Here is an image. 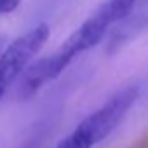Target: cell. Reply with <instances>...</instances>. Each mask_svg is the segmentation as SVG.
Masks as SVG:
<instances>
[{"instance_id": "cell-4", "label": "cell", "mask_w": 148, "mask_h": 148, "mask_svg": "<svg viewBox=\"0 0 148 148\" xmlns=\"http://www.w3.org/2000/svg\"><path fill=\"white\" fill-rule=\"evenodd\" d=\"M21 0H0V14H9L18 9Z\"/></svg>"}, {"instance_id": "cell-5", "label": "cell", "mask_w": 148, "mask_h": 148, "mask_svg": "<svg viewBox=\"0 0 148 148\" xmlns=\"http://www.w3.org/2000/svg\"><path fill=\"white\" fill-rule=\"evenodd\" d=\"M56 148H75V146L71 145V141H70V139H68V136H66L64 139H61V141L58 143V146H56Z\"/></svg>"}, {"instance_id": "cell-3", "label": "cell", "mask_w": 148, "mask_h": 148, "mask_svg": "<svg viewBox=\"0 0 148 148\" xmlns=\"http://www.w3.org/2000/svg\"><path fill=\"white\" fill-rule=\"evenodd\" d=\"M136 2L138 0H108V2L103 4V9H105L108 19L113 25V23H119V21L125 19L131 14V11L134 9Z\"/></svg>"}, {"instance_id": "cell-1", "label": "cell", "mask_w": 148, "mask_h": 148, "mask_svg": "<svg viewBox=\"0 0 148 148\" xmlns=\"http://www.w3.org/2000/svg\"><path fill=\"white\" fill-rule=\"evenodd\" d=\"M139 96V86L132 84L117 91L103 106L87 115L73 131L68 139L75 148H94L106 139L124 120L125 113L136 103Z\"/></svg>"}, {"instance_id": "cell-6", "label": "cell", "mask_w": 148, "mask_h": 148, "mask_svg": "<svg viewBox=\"0 0 148 148\" xmlns=\"http://www.w3.org/2000/svg\"><path fill=\"white\" fill-rule=\"evenodd\" d=\"M0 98H2V92H0Z\"/></svg>"}, {"instance_id": "cell-2", "label": "cell", "mask_w": 148, "mask_h": 148, "mask_svg": "<svg viewBox=\"0 0 148 148\" xmlns=\"http://www.w3.org/2000/svg\"><path fill=\"white\" fill-rule=\"evenodd\" d=\"M49 26L45 23H40L25 35L12 40L0 52V92L2 94L19 79L21 71L40 52L49 38Z\"/></svg>"}]
</instances>
